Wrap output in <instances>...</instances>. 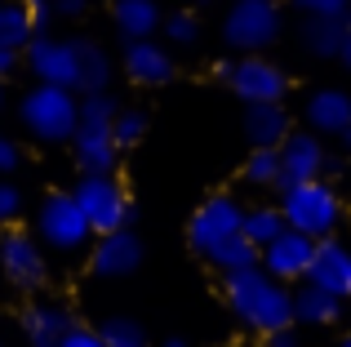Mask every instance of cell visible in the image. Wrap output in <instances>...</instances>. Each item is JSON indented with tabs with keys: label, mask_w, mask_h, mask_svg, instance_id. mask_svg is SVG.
<instances>
[{
	"label": "cell",
	"mask_w": 351,
	"mask_h": 347,
	"mask_svg": "<svg viewBox=\"0 0 351 347\" xmlns=\"http://www.w3.org/2000/svg\"><path fill=\"white\" fill-rule=\"evenodd\" d=\"M223 303H227V312L236 316L240 330H249L258 343H263L267 334L293 325V289L280 285V280H271L263 267L223 276Z\"/></svg>",
	"instance_id": "6da1fadb"
},
{
	"label": "cell",
	"mask_w": 351,
	"mask_h": 347,
	"mask_svg": "<svg viewBox=\"0 0 351 347\" xmlns=\"http://www.w3.org/2000/svg\"><path fill=\"white\" fill-rule=\"evenodd\" d=\"M276 209H280L285 227L307 241H329V236H343L347 218H351V205L343 200V191L334 182L316 178V182H293V187H280L276 191Z\"/></svg>",
	"instance_id": "7a4b0ae2"
},
{
	"label": "cell",
	"mask_w": 351,
	"mask_h": 347,
	"mask_svg": "<svg viewBox=\"0 0 351 347\" xmlns=\"http://www.w3.org/2000/svg\"><path fill=\"white\" fill-rule=\"evenodd\" d=\"M120 112L116 94H89L80 98V116H76V134H71V160H76V174H116V139L112 125Z\"/></svg>",
	"instance_id": "3957f363"
},
{
	"label": "cell",
	"mask_w": 351,
	"mask_h": 347,
	"mask_svg": "<svg viewBox=\"0 0 351 347\" xmlns=\"http://www.w3.org/2000/svg\"><path fill=\"white\" fill-rule=\"evenodd\" d=\"M14 116L23 125L27 139L36 143H71L76 134V116H80V94L58 85H27L14 103Z\"/></svg>",
	"instance_id": "277c9868"
},
{
	"label": "cell",
	"mask_w": 351,
	"mask_h": 347,
	"mask_svg": "<svg viewBox=\"0 0 351 347\" xmlns=\"http://www.w3.org/2000/svg\"><path fill=\"white\" fill-rule=\"evenodd\" d=\"M218 36H223V45H227L232 58L267 53L285 36V9L271 5V0H232V5L223 9Z\"/></svg>",
	"instance_id": "5b68a950"
},
{
	"label": "cell",
	"mask_w": 351,
	"mask_h": 347,
	"mask_svg": "<svg viewBox=\"0 0 351 347\" xmlns=\"http://www.w3.org/2000/svg\"><path fill=\"white\" fill-rule=\"evenodd\" d=\"M32 223H36L32 227L36 241H40L49 254H62V259L89 254V245H94V227L85 223V214H80V205H76L71 191H49V196H40Z\"/></svg>",
	"instance_id": "8992f818"
},
{
	"label": "cell",
	"mask_w": 351,
	"mask_h": 347,
	"mask_svg": "<svg viewBox=\"0 0 351 347\" xmlns=\"http://www.w3.org/2000/svg\"><path fill=\"white\" fill-rule=\"evenodd\" d=\"M214 76L223 80L227 89L240 98L245 107H271V103H285L293 89L289 71L280 67L276 58L267 53H249V58H223L214 67Z\"/></svg>",
	"instance_id": "52a82bcc"
},
{
	"label": "cell",
	"mask_w": 351,
	"mask_h": 347,
	"mask_svg": "<svg viewBox=\"0 0 351 347\" xmlns=\"http://www.w3.org/2000/svg\"><path fill=\"white\" fill-rule=\"evenodd\" d=\"M71 196H76L85 223L94 227V236L125 232V227H134V218H138L134 196H129V187L116 178V174H80L76 187H71Z\"/></svg>",
	"instance_id": "ba28073f"
},
{
	"label": "cell",
	"mask_w": 351,
	"mask_h": 347,
	"mask_svg": "<svg viewBox=\"0 0 351 347\" xmlns=\"http://www.w3.org/2000/svg\"><path fill=\"white\" fill-rule=\"evenodd\" d=\"M0 276L18 294H45L53 280V259L27 227H9L0 232Z\"/></svg>",
	"instance_id": "9c48e42d"
},
{
	"label": "cell",
	"mask_w": 351,
	"mask_h": 347,
	"mask_svg": "<svg viewBox=\"0 0 351 347\" xmlns=\"http://www.w3.org/2000/svg\"><path fill=\"white\" fill-rule=\"evenodd\" d=\"M240 227H245V200H240L236 191H214V196H205L196 209H191L187 245L200 254V259H209L218 245L236 241Z\"/></svg>",
	"instance_id": "30bf717a"
},
{
	"label": "cell",
	"mask_w": 351,
	"mask_h": 347,
	"mask_svg": "<svg viewBox=\"0 0 351 347\" xmlns=\"http://www.w3.org/2000/svg\"><path fill=\"white\" fill-rule=\"evenodd\" d=\"M347 169V156H338L325 139H316L311 130H293L289 139L280 143V187H293V182H334L338 174Z\"/></svg>",
	"instance_id": "8fae6325"
},
{
	"label": "cell",
	"mask_w": 351,
	"mask_h": 347,
	"mask_svg": "<svg viewBox=\"0 0 351 347\" xmlns=\"http://www.w3.org/2000/svg\"><path fill=\"white\" fill-rule=\"evenodd\" d=\"M23 67L36 76V85H58L76 94V49L71 36H32V45L23 49Z\"/></svg>",
	"instance_id": "7c38bea8"
},
{
	"label": "cell",
	"mask_w": 351,
	"mask_h": 347,
	"mask_svg": "<svg viewBox=\"0 0 351 347\" xmlns=\"http://www.w3.org/2000/svg\"><path fill=\"white\" fill-rule=\"evenodd\" d=\"M143 259H147V245H143V236H138L134 227L112 232V236H94V245H89V254H85L89 272H94L98 280L134 276V272L143 267Z\"/></svg>",
	"instance_id": "4fadbf2b"
},
{
	"label": "cell",
	"mask_w": 351,
	"mask_h": 347,
	"mask_svg": "<svg viewBox=\"0 0 351 347\" xmlns=\"http://www.w3.org/2000/svg\"><path fill=\"white\" fill-rule=\"evenodd\" d=\"M120 71L138 89H165L178 76V58L165 40H125L120 49Z\"/></svg>",
	"instance_id": "5bb4252c"
},
{
	"label": "cell",
	"mask_w": 351,
	"mask_h": 347,
	"mask_svg": "<svg viewBox=\"0 0 351 347\" xmlns=\"http://www.w3.org/2000/svg\"><path fill=\"white\" fill-rule=\"evenodd\" d=\"M76 312L58 298H32L18 316V330H23V343L27 347H62L71 330H76Z\"/></svg>",
	"instance_id": "9a60e30c"
},
{
	"label": "cell",
	"mask_w": 351,
	"mask_h": 347,
	"mask_svg": "<svg viewBox=\"0 0 351 347\" xmlns=\"http://www.w3.org/2000/svg\"><path fill=\"white\" fill-rule=\"evenodd\" d=\"M302 130H311L316 139L334 143L351 130V89L343 85H320L302 103Z\"/></svg>",
	"instance_id": "2e32d148"
},
{
	"label": "cell",
	"mask_w": 351,
	"mask_h": 347,
	"mask_svg": "<svg viewBox=\"0 0 351 347\" xmlns=\"http://www.w3.org/2000/svg\"><path fill=\"white\" fill-rule=\"evenodd\" d=\"M311 259H316V241H307V236H298V232H285L258 254V267H263L271 280H280V285L293 289V285L307 280Z\"/></svg>",
	"instance_id": "e0dca14e"
},
{
	"label": "cell",
	"mask_w": 351,
	"mask_h": 347,
	"mask_svg": "<svg viewBox=\"0 0 351 347\" xmlns=\"http://www.w3.org/2000/svg\"><path fill=\"white\" fill-rule=\"evenodd\" d=\"M307 280L325 294L351 303V236H329L316 245V259H311Z\"/></svg>",
	"instance_id": "ac0fdd59"
},
{
	"label": "cell",
	"mask_w": 351,
	"mask_h": 347,
	"mask_svg": "<svg viewBox=\"0 0 351 347\" xmlns=\"http://www.w3.org/2000/svg\"><path fill=\"white\" fill-rule=\"evenodd\" d=\"M298 130L285 103H271V107H245L240 116V134H245L249 152H280V143Z\"/></svg>",
	"instance_id": "d6986e66"
},
{
	"label": "cell",
	"mask_w": 351,
	"mask_h": 347,
	"mask_svg": "<svg viewBox=\"0 0 351 347\" xmlns=\"http://www.w3.org/2000/svg\"><path fill=\"white\" fill-rule=\"evenodd\" d=\"M71 49H76V94H112L116 58L107 53V45H98L94 36H71Z\"/></svg>",
	"instance_id": "ffe728a7"
},
{
	"label": "cell",
	"mask_w": 351,
	"mask_h": 347,
	"mask_svg": "<svg viewBox=\"0 0 351 347\" xmlns=\"http://www.w3.org/2000/svg\"><path fill=\"white\" fill-rule=\"evenodd\" d=\"M347 307L351 303L316 289L311 280L293 285V325H298V330H334V325L347 321Z\"/></svg>",
	"instance_id": "44dd1931"
},
{
	"label": "cell",
	"mask_w": 351,
	"mask_h": 347,
	"mask_svg": "<svg viewBox=\"0 0 351 347\" xmlns=\"http://www.w3.org/2000/svg\"><path fill=\"white\" fill-rule=\"evenodd\" d=\"M165 23L160 0H112V27L120 40H156Z\"/></svg>",
	"instance_id": "7402d4cb"
},
{
	"label": "cell",
	"mask_w": 351,
	"mask_h": 347,
	"mask_svg": "<svg viewBox=\"0 0 351 347\" xmlns=\"http://www.w3.org/2000/svg\"><path fill=\"white\" fill-rule=\"evenodd\" d=\"M351 18H302L298 27V45L320 62H338V49H343Z\"/></svg>",
	"instance_id": "603a6c76"
},
{
	"label": "cell",
	"mask_w": 351,
	"mask_h": 347,
	"mask_svg": "<svg viewBox=\"0 0 351 347\" xmlns=\"http://www.w3.org/2000/svg\"><path fill=\"white\" fill-rule=\"evenodd\" d=\"M285 232H289V227H285V218H280L276 205H245V227H240V236H245L258 254H263L276 236H285Z\"/></svg>",
	"instance_id": "cb8c5ba5"
},
{
	"label": "cell",
	"mask_w": 351,
	"mask_h": 347,
	"mask_svg": "<svg viewBox=\"0 0 351 347\" xmlns=\"http://www.w3.org/2000/svg\"><path fill=\"white\" fill-rule=\"evenodd\" d=\"M32 18H27L23 0H0V49L9 53H23L32 45Z\"/></svg>",
	"instance_id": "d4e9b609"
},
{
	"label": "cell",
	"mask_w": 351,
	"mask_h": 347,
	"mask_svg": "<svg viewBox=\"0 0 351 347\" xmlns=\"http://www.w3.org/2000/svg\"><path fill=\"white\" fill-rule=\"evenodd\" d=\"M94 330H98V339H103L107 347H152V339H147V325L138 321V316H125V312L103 316Z\"/></svg>",
	"instance_id": "484cf974"
},
{
	"label": "cell",
	"mask_w": 351,
	"mask_h": 347,
	"mask_svg": "<svg viewBox=\"0 0 351 347\" xmlns=\"http://www.w3.org/2000/svg\"><path fill=\"white\" fill-rule=\"evenodd\" d=\"M160 36L165 45H173V49H196L200 36H205V23H200L196 9H169L160 23Z\"/></svg>",
	"instance_id": "4316f807"
},
{
	"label": "cell",
	"mask_w": 351,
	"mask_h": 347,
	"mask_svg": "<svg viewBox=\"0 0 351 347\" xmlns=\"http://www.w3.org/2000/svg\"><path fill=\"white\" fill-rule=\"evenodd\" d=\"M240 178L254 191H280V152H249Z\"/></svg>",
	"instance_id": "83f0119b"
},
{
	"label": "cell",
	"mask_w": 351,
	"mask_h": 347,
	"mask_svg": "<svg viewBox=\"0 0 351 347\" xmlns=\"http://www.w3.org/2000/svg\"><path fill=\"white\" fill-rule=\"evenodd\" d=\"M205 263L218 272V276H236V272H249V267H258V250L245 241V236H236V241L218 245V250L209 254Z\"/></svg>",
	"instance_id": "f1b7e54d"
},
{
	"label": "cell",
	"mask_w": 351,
	"mask_h": 347,
	"mask_svg": "<svg viewBox=\"0 0 351 347\" xmlns=\"http://www.w3.org/2000/svg\"><path fill=\"white\" fill-rule=\"evenodd\" d=\"M147 112L143 107H120L116 112V125H112V139H116V152H134L138 143L147 139Z\"/></svg>",
	"instance_id": "f546056e"
},
{
	"label": "cell",
	"mask_w": 351,
	"mask_h": 347,
	"mask_svg": "<svg viewBox=\"0 0 351 347\" xmlns=\"http://www.w3.org/2000/svg\"><path fill=\"white\" fill-rule=\"evenodd\" d=\"M23 214H27V191L18 187L14 178H0V232L18 227Z\"/></svg>",
	"instance_id": "4dcf8cb0"
},
{
	"label": "cell",
	"mask_w": 351,
	"mask_h": 347,
	"mask_svg": "<svg viewBox=\"0 0 351 347\" xmlns=\"http://www.w3.org/2000/svg\"><path fill=\"white\" fill-rule=\"evenodd\" d=\"M302 18H351L347 0H289Z\"/></svg>",
	"instance_id": "1f68e13d"
},
{
	"label": "cell",
	"mask_w": 351,
	"mask_h": 347,
	"mask_svg": "<svg viewBox=\"0 0 351 347\" xmlns=\"http://www.w3.org/2000/svg\"><path fill=\"white\" fill-rule=\"evenodd\" d=\"M27 18H32V32L36 36H49L53 23H58V14H53V0H23Z\"/></svg>",
	"instance_id": "d6a6232c"
},
{
	"label": "cell",
	"mask_w": 351,
	"mask_h": 347,
	"mask_svg": "<svg viewBox=\"0 0 351 347\" xmlns=\"http://www.w3.org/2000/svg\"><path fill=\"white\" fill-rule=\"evenodd\" d=\"M23 143L9 139V134H0V178H14L18 169H23Z\"/></svg>",
	"instance_id": "836d02e7"
},
{
	"label": "cell",
	"mask_w": 351,
	"mask_h": 347,
	"mask_svg": "<svg viewBox=\"0 0 351 347\" xmlns=\"http://www.w3.org/2000/svg\"><path fill=\"white\" fill-rule=\"evenodd\" d=\"M62 347H107V343L98 339V330H89V325H76V330L62 339Z\"/></svg>",
	"instance_id": "e575fe53"
},
{
	"label": "cell",
	"mask_w": 351,
	"mask_h": 347,
	"mask_svg": "<svg viewBox=\"0 0 351 347\" xmlns=\"http://www.w3.org/2000/svg\"><path fill=\"white\" fill-rule=\"evenodd\" d=\"M263 347H302V330L298 325H289V330H276V334H267Z\"/></svg>",
	"instance_id": "d590c367"
},
{
	"label": "cell",
	"mask_w": 351,
	"mask_h": 347,
	"mask_svg": "<svg viewBox=\"0 0 351 347\" xmlns=\"http://www.w3.org/2000/svg\"><path fill=\"white\" fill-rule=\"evenodd\" d=\"M53 14L67 18V23H76V18L89 14V0H53Z\"/></svg>",
	"instance_id": "8d00e7d4"
},
{
	"label": "cell",
	"mask_w": 351,
	"mask_h": 347,
	"mask_svg": "<svg viewBox=\"0 0 351 347\" xmlns=\"http://www.w3.org/2000/svg\"><path fill=\"white\" fill-rule=\"evenodd\" d=\"M23 67V53H9V49H0V85H5L14 71Z\"/></svg>",
	"instance_id": "74e56055"
},
{
	"label": "cell",
	"mask_w": 351,
	"mask_h": 347,
	"mask_svg": "<svg viewBox=\"0 0 351 347\" xmlns=\"http://www.w3.org/2000/svg\"><path fill=\"white\" fill-rule=\"evenodd\" d=\"M338 62H343V71L351 76V27H347V36H343V49H338Z\"/></svg>",
	"instance_id": "f35d334b"
},
{
	"label": "cell",
	"mask_w": 351,
	"mask_h": 347,
	"mask_svg": "<svg viewBox=\"0 0 351 347\" xmlns=\"http://www.w3.org/2000/svg\"><path fill=\"white\" fill-rule=\"evenodd\" d=\"M160 347H191V343H187V339H178V334H169V339H165Z\"/></svg>",
	"instance_id": "ab89813d"
},
{
	"label": "cell",
	"mask_w": 351,
	"mask_h": 347,
	"mask_svg": "<svg viewBox=\"0 0 351 347\" xmlns=\"http://www.w3.org/2000/svg\"><path fill=\"white\" fill-rule=\"evenodd\" d=\"M9 112V85H0V116Z\"/></svg>",
	"instance_id": "60d3db41"
},
{
	"label": "cell",
	"mask_w": 351,
	"mask_h": 347,
	"mask_svg": "<svg viewBox=\"0 0 351 347\" xmlns=\"http://www.w3.org/2000/svg\"><path fill=\"white\" fill-rule=\"evenodd\" d=\"M338 347H351V330H347V334H343V339H338Z\"/></svg>",
	"instance_id": "b9f144b4"
},
{
	"label": "cell",
	"mask_w": 351,
	"mask_h": 347,
	"mask_svg": "<svg viewBox=\"0 0 351 347\" xmlns=\"http://www.w3.org/2000/svg\"><path fill=\"white\" fill-rule=\"evenodd\" d=\"M271 5H285V0H271Z\"/></svg>",
	"instance_id": "7bdbcfd3"
},
{
	"label": "cell",
	"mask_w": 351,
	"mask_h": 347,
	"mask_svg": "<svg viewBox=\"0 0 351 347\" xmlns=\"http://www.w3.org/2000/svg\"><path fill=\"white\" fill-rule=\"evenodd\" d=\"M0 347H5V339H0Z\"/></svg>",
	"instance_id": "ee69618b"
},
{
	"label": "cell",
	"mask_w": 351,
	"mask_h": 347,
	"mask_svg": "<svg viewBox=\"0 0 351 347\" xmlns=\"http://www.w3.org/2000/svg\"><path fill=\"white\" fill-rule=\"evenodd\" d=\"M347 5H351V0H347Z\"/></svg>",
	"instance_id": "f6af8a7d"
}]
</instances>
